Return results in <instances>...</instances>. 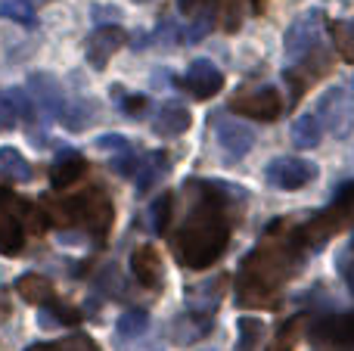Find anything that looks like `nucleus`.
Instances as JSON below:
<instances>
[{"mask_svg":"<svg viewBox=\"0 0 354 351\" xmlns=\"http://www.w3.org/2000/svg\"><path fill=\"white\" fill-rule=\"evenodd\" d=\"M299 230L280 234V224H274L268 240L245 258L243 277H239L236 298L245 308H277V290L292 277L301 252Z\"/></svg>","mask_w":354,"mask_h":351,"instance_id":"nucleus-1","label":"nucleus"},{"mask_svg":"<svg viewBox=\"0 0 354 351\" xmlns=\"http://www.w3.org/2000/svg\"><path fill=\"white\" fill-rule=\"evenodd\" d=\"M227 243H230V224H227L218 199H202L174 234L177 261L193 271L214 265L224 255Z\"/></svg>","mask_w":354,"mask_h":351,"instance_id":"nucleus-2","label":"nucleus"},{"mask_svg":"<svg viewBox=\"0 0 354 351\" xmlns=\"http://www.w3.org/2000/svg\"><path fill=\"white\" fill-rule=\"evenodd\" d=\"M351 221H354V184L345 187L330 209H324L317 218H311L299 230V240H301V246H317V243H326L330 236L351 227Z\"/></svg>","mask_w":354,"mask_h":351,"instance_id":"nucleus-3","label":"nucleus"},{"mask_svg":"<svg viewBox=\"0 0 354 351\" xmlns=\"http://www.w3.org/2000/svg\"><path fill=\"white\" fill-rule=\"evenodd\" d=\"M112 218H115V209H112V199L103 190H87L78 196V224H84L100 243L109 234Z\"/></svg>","mask_w":354,"mask_h":351,"instance_id":"nucleus-4","label":"nucleus"},{"mask_svg":"<svg viewBox=\"0 0 354 351\" xmlns=\"http://www.w3.org/2000/svg\"><path fill=\"white\" fill-rule=\"evenodd\" d=\"M230 112L245 118H255V122H274L283 112V97L274 87H264V91H243L233 97Z\"/></svg>","mask_w":354,"mask_h":351,"instance_id":"nucleus-5","label":"nucleus"},{"mask_svg":"<svg viewBox=\"0 0 354 351\" xmlns=\"http://www.w3.org/2000/svg\"><path fill=\"white\" fill-rule=\"evenodd\" d=\"M314 174H317V168L305 159H295V155H283L268 165V180L277 190H301L308 180H314Z\"/></svg>","mask_w":354,"mask_h":351,"instance_id":"nucleus-6","label":"nucleus"},{"mask_svg":"<svg viewBox=\"0 0 354 351\" xmlns=\"http://www.w3.org/2000/svg\"><path fill=\"white\" fill-rule=\"evenodd\" d=\"M122 44H124V28H118V25L97 28L87 37V62H91L93 68H106V62L122 50Z\"/></svg>","mask_w":354,"mask_h":351,"instance_id":"nucleus-7","label":"nucleus"},{"mask_svg":"<svg viewBox=\"0 0 354 351\" xmlns=\"http://www.w3.org/2000/svg\"><path fill=\"white\" fill-rule=\"evenodd\" d=\"M131 271H134L137 283L147 286V290H156L162 283V255L156 246H137L134 255H131Z\"/></svg>","mask_w":354,"mask_h":351,"instance_id":"nucleus-8","label":"nucleus"},{"mask_svg":"<svg viewBox=\"0 0 354 351\" xmlns=\"http://www.w3.org/2000/svg\"><path fill=\"white\" fill-rule=\"evenodd\" d=\"M187 87H189V93H193L196 99H212L214 93H221V87H224V75H221L212 62L199 59V62L189 66Z\"/></svg>","mask_w":354,"mask_h":351,"instance_id":"nucleus-9","label":"nucleus"},{"mask_svg":"<svg viewBox=\"0 0 354 351\" xmlns=\"http://www.w3.org/2000/svg\"><path fill=\"white\" fill-rule=\"evenodd\" d=\"M0 199L6 202V211H10V215L16 218L22 227H28L31 234L41 236L44 230H47V215H44V209H37L35 202L19 199V196H12V193H6V190H0Z\"/></svg>","mask_w":354,"mask_h":351,"instance_id":"nucleus-10","label":"nucleus"},{"mask_svg":"<svg viewBox=\"0 0 354 351\" xmlns=\"http://www.w3.org/2000/svg\"><path fill=\"white\" fill-rule=\"evenodd\" d=\"M189 128V112L177 103L162 106L159 118H156V134L159 137H180Z\"/></svg>","mask_w":354,"mask_h":351,"instance_id":"nucleus-11","label":"nucleus"},{"mask_svg":"<svg viewBox=\"0 0 354 351\" xmlns=\"http://www.w3.org/2000/svg\"><path fill=\"white\" fill-rule=\"evenodd\" d=\"M16 292L31 305H47L53 298V283L41 274H25V277L16 280Z\"/></svg>","mask_w":354,"mask_h":351,"instance_id":"nucleus-12","label":"nucleus"},{"mask_svg":"<svg viewBox=\"0 0 354 351\" xmlns=\"http://www.w3.org/2000/svg\"><path fill=\"white\" fill-rule=\"evenodd\" d=\"M25 246V230L6 209H0V252L3 255H19Z\"/></svg>","mask_w":354,"mask_h":351,"instance_id":"nucleus-13","label":"nucleus"},{"mask_svg":"<svg viewBox=\"0 0 354 351\" xmlns=\"http://www.w3.org/2000/svg\"><path fill=\"white\" fill-rule=\"evenodd\" d=\"M84 174H87V162L81 159V155H66L62 162H56L53 165L50 180H53L56 190H66V187H72L75 180H81Z\"/></svg>","mask_w":354,"mask_h":351,"instance_id":"nucleus-14","label":"nucleus"},{"mask_svg":"<svg viewBox=\"0 0 354 351\" xmlns=\"http://www.w3.org/2000/svg\"><path fill=\"white\" fill-rule=\"evenodd\" d=\"M0 178L6 180H31V165L12 146H0Z\"/></svg>","mask_w":354,"mask_h":351,"instance_id":"nucleus-15","label":"nucleus"},{"mask_svg":"<svg viewBox=\"0 0 354 351\" xmlns=\"http://www.w3.org/2000/svg\"><path fill=\"white\" fill-rule=\"evenodd\" d=\"M317 333L324 336V339H330V342H342V345H354V314L330 317V321L320 323Z\"/></svg>","mask_w":354,"mask_h":351,"instance_id":"nucleus-16","label":"nucleus"},{"mask_svg":"<svg viewBox=\"0 0 354 351\" xmlns=\"http://www.w3.org/2000/svg\"><path fill=\"white\" fill-rule=\"evenodd\" d=\"M330 35L336 41V50L345 62H354V19H339L330 25Z\"/></svg>","mask_w":354,"mask_h":351,"instance_id":"nucleus-17","label":"nucleus"},{"mask_svg":"<svg viewBox=\"0 0 354 351\" xmlns=\"http://www.w3.org/2000/svg\"><path fill=\"white\" fill-rule=\"evenodd\" d=\"M31 87H35V93L41 97V103L47 106V109H53L62 115V93L47 75H35V78H31Z\"/></svg>","mask_w":354,"mask_h":351,"instance_id":"nucleus-18","label":"nucleus"},{"mask_svg":"<svg viewBox=\"0 0 354 351\" xmlns=\"http://www.w3.org/2000/svg\"><path fill=\"white\" fill-rule=\"evenodd\" d=\"M292 140L299 143L301 149L317 146V143H320V122L314 115L299 118V122H295V128H292Z\"/></svg>","mask_w":354,"mask_h":351,"instance_id":"nucleus-19","label":"nucleus"},{"mask_svg":"<svg viewBox=\"0 0 354 351\" xmlns=\"http://www.w3.org/2000/svg\"><path fill=\"white\" fill-rule=\"evenodd\" d=\"M301 323H305V317H301V314L292 317L289 323H283L280 333L274 336V342H270L268 351H292L295 342H299V336H301Z\"/></svg>","mask_w":354,"mask_h":351,"instance_id":"nucleus-20","label":"nucleus"},{"mask_svg":"<svg viewBox=\"0 0 354 351\" xmlns=\"http://www.w3.org/2000/svg\"><path fill=\"white\" fill-rule=\"evenodd\" d=\"M0 16L12 19V22L31 25L35 22V6H31L28 0H3V3H0Z\"/></svg>","mask_w":354,"mask_h":351,"instance_id":"nucleus-21","label":"nucleus"},{"mask_svg":"<svg viewBox=\"0 0 354 351\" xmlns=\"http://www.w3.org/2000/svg\"><path fill=\"white\" fill-rule=\"evenodd\" d=\"M221 143H224L233 155H245L252 146V134L249 131H236V134H233L230 128H221Z\"/></svg>","mask_w":354,"mask_h":351,"instance_id":"nucleus-22","label":"nucleus"},{"mask_svg":"<svg viewBox=\"0 0 354 351\" xmlns=\"http://www.w3.org/2000/svg\"><path fill=\"white\" fill-rule=\"evenodd\" d=\"M147 330V314L143 311H128V314H122V321H118V333L122 336H137Z\"/></svg>","mask_w":354,"mask_h":351,"instance_id":"nucleus-23","label":"nucleus"},{"mask_svg":"<svg viewBox=\"0 0 354 351\" xmlns=\"http://www.w3.org/2000/svg\"><path fill=\"white\" fill-rule=\"evenodd\" d=\"M56 351H100V345L91 339V336H66V339L53 342Z\"/></svg>","mask_w":354,"mask_h":351,"instance_id":"nucleus-24","label":"nucleus"},{"mask_svg":"<svg viewBox=\"0 0 354 351\" xmlns=\"http://www.w3.org/2000/svg\"><path fill=\"white\" fill-rule=\"evenodd\" d=\"M239 333H243V348H252L261 339V323L252 321V317H243V321H239Z\"/></svg>","mask_w":354,"mask_h":351,"instance_id":"nucleus-25","label":"nucleus"},{"mask_svg":"<svg viewBox=\"0 0 354 351\" xmlns=\"http://www.w3.org/2000/svg\"><path fill=\"white\" fill-rule=\"evenodd\" d=\"M50 308H53L56 321H62V323H78V321H81V314H78V311H75V308H68V305L53 302V298H50Z\"/></svg>","mask_w":354,"mask_h":351,"instance_id":"nucleus-26","label":"nucleus"},{"mask_svg":"<svg viewBox=\"0 0 354 351\" xmlns=\"http://www.w3.org/2000/svg\"><path fill=\"white\" fill-rule=\"evenodd\" d=\"M12 124H16V109L10 99H0V131H12Z\"/></svg>","mask_w":354,"mask_h":351,"instance_id":"nucleus-27","label":"nucleus"},{"mask_svg":"<svg viewBox=\"0 0 354 351\" xmlns=\"http://www.w3.org/2000/svg\"><path fill=\"white\" fill-rule=\"evenodd\" d=\"M124 112L128 115H143L147 112V97H128L124 99Z\"/></svg>","mask_w":354,"mask_h":351,"instance_id":"nucleus-28","label":"nucleus"},{"mask_svg":"<svg viewBox=\"0 0 354 351\" xmlns=\"http://www.w3.org/2000/svg\"><path fill=\"white\" fill-rule=\"evenodd\" d=\"M208 3H212V0H180V12L183 16H196V12L205 10Z\"/></svg>","mask_w":354,"mask_h":351,"instance_id":"nucleus-29","label":"nucleus"},{"mask_svg":"<svg viewBox=\"0 0 354 351\" xmlns=\"http://www.w3.org/2000/svg\"><path fill=\"white\" fill-rule=\"evenodd\" d=\"M10 314H12V305H10V298H6V292L0 290V321H6Z\"/></svg>","mask_w":354,"mask_h":351,"instance_id":"nucleus-30","label":"nucleus"},{"mask_svg":"<svg viewBox=\"0 0 354 351\" xmlns=\"http://www.w3.org/2000/svg\"><path fill=\"white\" fill-rule=\"evenodd\" d=\"M100 146H124V140H122V137H103V140H100Z\"/></svg>","mask_w":354,"mask_h":351,"instance_id":"nucleus-31","label":"nucleus"},{"mask_svg":"<svg viewBox=\"0 0 354 351\" xmlns=\"http://www.w3.org/2000/svg\"><path fill=\"white\" fill-rule=\"evenodd\" d=\"M28 351H56V345H47V342H41V345H31Z\"/></svg>","mask_w":354,"mask_h":351,"instance_id":"nucleus-32","label":"nucleus"},{"mask_svg":"<svg viewBox=\"0 0 354 351\" xmlns=\"http://www.w3.org/2000/svg\"><path fill=\"white\" fill-rule=\"evenodd\" d=\"M252 3H255V10L261 12V10H264V3H268V0H252Z\"/></svg>","mask_w":354,"mask_h":351,"instance_id":"nucleus-33","label":"nucleus"},{"mask_svg":"<svg viewBox=\"0 0 354 351\" xmlns=\"http://www.w3.org/2000/svg\"><path fill=\"white\" fill-rule=\"evenodd\" d=\"M137 3H147V0H137Z\"/></svg>","mask_w":354,"mask_h":351,"instance_id":"nucleus-34","label":"nucleus"}]
</instances>
